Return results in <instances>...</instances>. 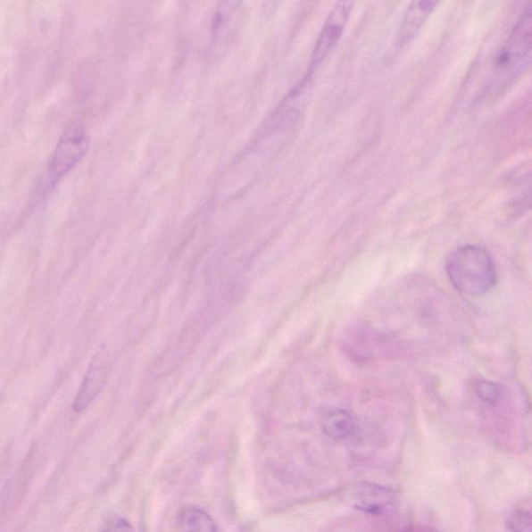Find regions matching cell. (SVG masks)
<instances>
[{
    "label": "cell",
    "mask_w": 532,
    "mask_h": 532,
    "mask_svg": "<svg viewBox=\"0 0 532 532\" xmlns=\"http://www.w3.org/2000/svg\"><path fill=\"white\" fill-rule=\"evenodd\" d=\"M531 4L519 15L503 46L494 56L492 71L483 96L494 100L528 71L531 65Z\"/></svg>",
    "instance_id": "6da1fadb"
},
{
    "label": "cell",
    "mask_w": 532,
    "mask_h": 532,
    "mask_svg": "<svg viewBox=\"0 0 532 532\" xmlns=\"http://www.w3.org/2000/svg\"><path fill=\"white\" fill-rule=\"evenodd\" d=\"M445 269L453 287L464 295H484L497 282L490 253L479 245H466L454 249L447 256Z\"/></svg>",
    "instance_id": "7a4b0ae2"
},
{
    "label": "cell",
    "mask_w": 532,
    "mask_h": 532,
    "mask_svg": "<svg viewBox=\"0 0 532 532\" xmlns=\"http://www.w3.org/2000/svg\"><path fill=\"white\" fill-rule=\"evenodd\" d=\"M90 138L85 126L74 122L62 133L48 167V186L60 182L86 155Z\"/></svg>",
    "instance_id": "3957f363"
},
{
    "label": "cell",
    "mask_w": 532,
    "mask_h": 532,
    "mask_svg": "<svg viewBox=\"0 0 532 532\" xmlns=\"http://www.w3.org/2000/svg\"><path fill=\"white\" fill-rule=\"evenodd\" d=\"M353 2H340L334 5V8L328 15L324 27L316 40L315 46L310 58L309 69L306 76L312 79L318 69L330 55L344 35L346 24L350 21L353 11Z\"/></svg>",
    "instance_id": "277c9868"
},
{
    "label": "cell",
    "mask_w": 532,
    "mask_h": 532,
    "mask_svg": "<svg viewBox=\"0 0 532 532\" xmlns=\"http://www.w3.org/2000/svg\"><path fill=\"white\" fill-rule=\"evenodd\" d=\"M353 506L365 514L383 516L395 509V494L387 487L364 484L353 493Z\"/></svg>",
    "instance_id": "5b68a950"
},
{
    "label": "cell",
    "mask_w": 532,
    "mask_h": 532,
    "mask_svg": "<svg viewBox=\"0 0 532 532\" xmlns=\"http://www.w3.org/2000/svg\"><path fill=\"white\" fill-rule=\"evenodd\" d=\"M438 4V2H413L408 6L397 34L398 47L414 39Z\"/></svg>",
    "instance_id": "8992f818"
},
{
    "label": "cell",
    "mask_w": 532,
    "mask_h": 532,
    "mask_svg": "<svg viewBox=\"0 0 532 532\" xmlns=\"http://www.w3.org/2000/svg\"><path fill=\"white\" fill-rule=\"evenodd\" d=\"M239 3H223L215 12L212 22V39L217 46L223 44L236 29L238 22Z\"/></svg>",
    "instance_id": "52a82bcc"
},
{
    "label": "cell",
    "mask_w": 532,
    "mask_h": 532,
    "mask_svg": "<svg viewBox=\"0 0 532 532\" xmlns=\"http://www.w3.org/2000/svg\"><path fill=\"white\" fill-rule=\"evenodd\" d=\"M107 371H109V369L104 364L94 363L92 365L74 403L76 411L85 410L93 402V399L97 396L106 381Z\"/></svg>",
    "instance_id": "ba28073f"
},
{
    "label": "cell",
    "mask_w": 532,
    "mask_h": 532,
    "mask_svg": "<svg viewBox=\"0 0 532 532\" xmlns=\"http://www.w3.org/2000/svg\"><path fill=\"white\" fill-rule=\"evenodd\" d=\"M321 429L328 438L342 440L352 436L356 430L353 417L344 410L328 411L321 420Z\"/></svg>",
    "instance_id": "9c48e42d"
},
{
    "label": "cell",
    "mask_w": 532,
    "mask_h": 532,
    "mask_svg": "<svg viewBox=\"0 0 532 532\" xmlns=\"http://www.w3.org/2000/svg\"><path fill=\"white\" fill-rule=\"evenodd\" d=\"M180 523L185 532H218V525L212 517L198 508L183 511Z\"/></svg>",
    "instance_id": "30bf717a"
},
{
    "label": "cell",
    "mask_w": 532,
    "mask_h": 532,
    "mask_svg": "<svg viewBox=\"0 0 532 532\" xmlns=\"http://www.w3.org/2000/svg\"><path fill=\"white\" fill-rule=\"evenodd\" d=\"M477 394L484 403L497 404L504 398L505 389L497 383L481 381L477 386Z\"/></svg>",
    "instance_id": "8fae6325"
},
{
    "label": "cell",
    "mask_w": 532,
    "mask_h": 532,
    "mask_svg": "<svg viewBox=\"0 0 532 532\" xmlns=\"http://www.w3.org/2000/svg\"><path fill=\"white\" fill-rule=\"evenodd\" d=\"M511 532H531V517L529 512L518 511L512 514L508 521Z\"/></svg>",
    "instance_id": "7c38bea8"
},
{
    "label": "cell",
    "mask_w": 532,
    "mask_h": 532,
    "mask_svg": "<svg viewBox=\"0 0 532 532\" xmlns=\"http://www.w3.org/2000/svg\"><path fill=\"white\" fill-rule=\"evenodd\" d=\"M101 532H135V530L124 518L112 517L104 524Z\"/></svg>",
    "instance_id": "4fadbf2b"
}]
</instances>
